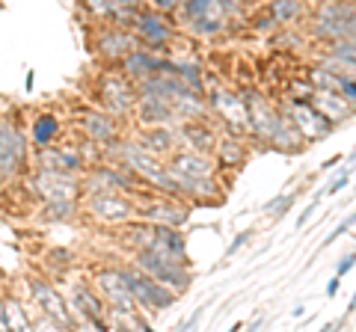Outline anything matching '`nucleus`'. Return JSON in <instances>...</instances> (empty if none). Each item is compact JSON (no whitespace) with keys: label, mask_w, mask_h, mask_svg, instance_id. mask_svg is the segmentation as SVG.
I'll list each match as a JSON object with an SVG mask.
<instances>
[{"label":"nucleus","mask_w":356,"mask_h":332,"mask_svg":"<svg viewBox=\"0 0 356 332\" xmlns=\"http://www.w3.org/2000/svg\"><path fill=\"white\" fill-rule=\"evenodd\" d=\"M339 288H341V276L336 273V276L330 279V285H327V297H336V294H339Z\"/></svg>","instance_id":"c9c22d12"},{"label":"nucleus","mask_w":356,"mask_h":332,"mask_svg":"<svg viewBox=\"0 0 356 332\" xmlns=\"http://www.w3.org/2000/svg\"><path fill=\"white\" fill-rule=\"evenodd\" d=\"M344 187H350V166H344V169L336 175V179H332L327 187H324V193L327 196H336V193H341Z\"/></svg>","instance_id":"c756f323"},{"label":"nucleus","mask_w":356,"mask_h":332,"mask_svg":"<svg viewBox=\"0 0 356 332\" xmlns=\"http://www.w3.org/2000/svg\"><path fill=\"white\" fill-rule=\"evenodd\" d=\"M69 308H72L74 326L77 324H89L95 329H110L107 326V303H104V297L98 294L95 285L74 282L72 285V297H69Z\"/></svg>","instance_id":"4468645a"},{"label":"nucleus","mask_w":356,"mask_h":332,"mask_svg":"<svg viewBox=\"0 0 356 332\" xmlns=\"http://www.w3.org/2000/svg\"><path fill=\"white\" fill-rule=\"evenodd\" d=\"M214 146H217V134H214V128H211V125H205V119L178 125V149L214 154Z\"/></svg>","instance_id":"412c9836"},{"label":"nucleus","mask_w":356,"mask_h":332,"mask_svg":"<svg viewBox=\"0 0 356 332\" xmlns=\"http://www.w3.org/2000/svg\"><path fill=\"white\" fill-rule=\"evenodd\" d=\"M131 264L143 273H149L152 279L163 282L166 288L181 297L187 288L193 282V270H191V261L184 258H175V256H166V252H152V249H140V252H131Z\"/></svg>","instance_id":"20e7f679"},{"label":"nucleus","mask_w":356,"mask_h":332,"mask_svg":"<svg viewBox=\"0 0 356 332\" xmlns=\"http://www.w3.org/2000/svg\"><path fill=\"white\" fill-rule=\"evenodd\" d=\"M306 98H309V101L315 104L324 116H330L332 122H336V125H341V122H348V119L356 113V107L348 101V98L339 95V92H332V90H318V86H312V83H309Z\"/></svg>","instance_id":"6ab92c4d"},{"label":"nucleus","mask_w":356,"mask_h":332,"mask_svg":"<svg viewBox=\"0 0 356 332\" xmlns=\"http://www.w3.org/2000/svg\"><path fill=\"white\" fill-rule=\"evenodd\" d=\"M134 36L140 39L143 48H149L154 53H166L172 45H175V36H178V24L166 15V13H158L152 6H143L137 18H134Z\"/></svg>","instance_id":"6e6552de"},{"label":"nucleus","mask_w":356,"mask_h":332,"mask_svg":"<svg viewBox=\"0 0 356 332\" xmlns=\"http://www.w3.org/2000/svg\"><path fill=\"white\" fill-rule=\"evenodd\" d=\"M92 48H95V53L104 63H116L119 65L131 51L140 48V39L134 36L131 27H122V24H113V21H104V24H98V30L92 33Z\"/></svg>","instance_id":"ddd939ff"},{"label":"nucleus","mask_w":356,"mask_h":332,"mask_svg":"<svg viewBox=\"0 0 356 332\" xmlns=\"http://www.w3.org/2000/svg\"><path fill=\"white\" fill-rule=\"evenodd\" d=\"M83 214L98 226H122L137 217L131 193H98V196H81Z\"/></svg>","instance_id":"9b49d317"},{"label":"nucleus","mask_w":356,"mask_h":332,"mask_svg":"<svg viewBox=\"0 0 356 332\" xmlns=\"http://www.w3.org/2000/svg\"><path fill=\"white\" fill-rule=\"evenodd\" d=\"M119 240L122 247H128L131 252L140 249H152V252H166L175 258H187V238L181 235V229L175 226H161V223H149V219H128L119 229Z\"/></svg>","instance_id":"f257e3e1"},{"label":"nucleus","mask_w":356,"mask_h":332,"mask_svg":"<svg viewBox=\"0 0 356 332\" xmlns=\"http://www.w3.org/2000/svg\"><path fill=\"white\" fill-rule=\"evenodd\" d=\"M315 208H318V202H315V199H312V202L303 208V211H300V217H297V229H303L306 223H309V219L312 217H315Z\"/></svg>","instance_id":"f704fd0d"},{"label":"nucleus","mask_w":356,"mask_h":332,"mask_svg":"<svg viewBox=\"0 0 356 332\" xmlns=\"http://www.w3.org/2000/svg\"><path fill=\"white\" fill-rule=\"evenodd\" d=\"M348 166H350V169H353V166H356V151L350 154V158H348Z\"/></svg>","instance_id":"ea45409f"},{"label":"nucleus","mask_w":356,"mask_h":332,"mask_svg":"<svg viewBox=\"0 0 356 332\" xmlns=\"http://www.w3.org/2000/svg\"><path fill=\"white\" fill-rule=\"evenodd\" d=\"M3 300H6V297H3V294H0V317H3Z\"/></svg>","instance_id":"a19ab883"},{"label":"nucleus","mask_w":356,"mask_h":332,"mask_svg":"<svg viewBox=\"0 0 356 332\" xmlns=\"http://www.w3.org/2000/svg\"><path fill=\"white\" fill-rule=\"evenodd\" d=\"M252 240V231H238V238L229 243V249H226V258H232V256H238V252L247 247V243Z\"/></svg>","instance_id":"473e14b6"},{"label":"nucleus","mask_w":356,"mask_h":332,"mask_svg":"<svg viewBox=\"0 0 356 332\" xmlns=\"http://www.w3.org/2000/svg\"><path fill=\"white\" fill-rule=\"evenodd\" d=\"M137 140L146 146L152 154H158V158H170V154L178 149V128L172 125H158V128H143Z\"/></svg>","instance_id":"b1692460"},{"label":"nucleus","mask_w":356,"mask_h":332,"mask_svg":"<svg viewBox=\"0 0 356 332\" xmlns=\"http://www.w3.org/2000/svg\"><path fill=\"white\" fill-rule=\"evenodd\" d=\"M0 329H33V312L30 303L21 300H3V317H0Z\"/></svg>","instance_id":"a878e982"},{"label":"nucleus","mask_w":356,"mask_h":332,"mask_svg":"<svg viewBox=\"0 0 356 332\" xmlns=\"http://www.w3.org/2000/svg\"><path fill=\"white\" fill-rule=\"evenodd\" d=\"M161 57L163 53H154V51H149V48H137V51H131L125 60L119 63V72L128 77V81H134V83H143L146 77H152L154 72H161Z\"/></svg>","instance_id":"4be33fe9"},{"label":"nucleus","mask_w":356,"mask_h":332,"mask_svg":"<svg viewBox=\"0 0 356 332\" xmlns=\"http://www.w3.org/2000/svg\"><path fill=\"white\" fill-rule=\"evenodd\" d=\"M122 273H125V282H128L131 294H134V303H137L140 312H146L149 317L161 315V312H166V308H172L178 303V294L172 291V288H166L163 282L152 279L149 273L137 270L134 264H122Z\"/></svg>","instance_id":"39448f33"},{"label":"nucleus","mask_w":356,"mask_h":332,"mask_svg":"<svg viewBox=\"0 0 356 332\" xmlns=\"http://www.w3.org/2000/svg\"><path fill=\"white\" fill-rule=\"evenodd\" d=\"M137 83L128 81L119 69L104 72L95 83V101L102 110L113 113L116 119H134V107H137Z\"/></svg>","instance_id":"423d86ee"},{"label":"nucleus","mask_w":356,"mask_h":332,"mask_svg":"<svg viewBox=\"0 0 356 332\" xmlns=\"http://www.w3.org/2000/svg\"><path fill=\"white\" fill-rule=\"evenodd\" d=\"M134 119H137L140 128H158V125H172L178 128V116L170 101H161V98L152 95H140L137 107H134Z\"/></svg>","instance_id":"a211bd4d"},{"label":"nucleus","mask_w":356,"mask_h":332,"mask_svg":"<svg viewBox=\"0 0 356 332\" xmlns=\"http://www.w3.org/2000/svg\"><path fill=\"white\" fill-rule=\"evenodd\" d=\"M356 312V291H353V297H350V303H348V308H344V315H341V320H344V324H348V320H350V315Z\"/></svg>","instance_id":"e433bc0d"},{"label":"nucleus","mask_w":356,"mask_h":332,"mask_svg":"<svg viewBox=\"0 0 356 332\" xmlns=\"http://www.w3.org/2000/svg\"><path fill=\"white\" fill-rule=\"evenodd\" d=\"M98 193H131L134 196L137 193V179L113 160L110 163L95 160L81 175V196H98Z\"/></svg>","instance_id":"9d476101"},{"label":"nucleus","mask_w":356,"mask_h":332,"mask_svg":"<svg viewBox=\"0 0 356 332\" xmlns=\"http://www.w3.org/2000/svg\"><path fill=\"white\" fill-rule=\"evenodd\" d=\"M208 113H214L222 125H226V131H235V134H243L247 137V98H243V92H232V90H222V86H217V90L208 92Z\"/></svg>","instance_id":"2eb2a0df"},{"label":"nucleus","mask_w":356,"mask_h":332,"mask_svg":"<svg viewBox=\"0 0 356 332\" xmlns=\"http://www.w3.org/2000/svg\"><path fill=\"white\" fill-rule=\"evenodd\" d=\"M27 294H30V306L36 308V315H33V326L74 329V317H72L69 300L60 294V288L54 285L51 279H44V276H30L27 279Z\"/></svg>","instance_id":"f03ea898"},{"label":"nucleus","mask_w":356,"mask_h":332,"mask_svg":"<svg viewBox=\"0 0 356 332\" xmlns=\"http://www.w3.org/2000/svg\"><path fill=\"white\" fill-rule=\"evenodd\" d=\"M336 92L339 95H344V98H348V101L356 107V77H339V86H336Z\"/></svg>","instance_id":"7c9ffc66"},{"label":"nucleus","mask_w":356,"mask_h":332,"mask_svg":"<svg viewBox=\"0 0 356 332\" xmlns=\"http://www.w3.org/2000/svg\"><path fill=\"white\" fill-rule=\"evenodd\" d=\"M92 285L98 288V294L104 297L107 308H137L131 288L125 282V273H122V264H107V267H98L95 276H92Z\"/></svg>","instance_id":"dca6fc26"},{"label":"nucleus","mask_w":356,"mask_h":332,"mask_svg":"<svg viewBox=\"0 0 356 332\" xmlns=\"http://www.w3.org/2000/svg\"><path fill=\"white\" fill-rule=\"evenodd\" d=\"M353 267H356V252H348V256H344V258L339 261L336 273H339V276H348V273H350Z\"/></svg>","instance_id":"72a5a7b5"},{"label":"nucleus","mask_w":356,"mask_h":332,"mask_svg":"<svg viewBox=\"0 0 356 332\" xmlns=\"http://www.w3.org/2000/svg\"><path fill=\"white\" fill-rule=\"evenodd\" d=\"M267 13L273 15L276 27H297L306 21V0H270Z\"/></svg>","instance_id":"393cba45"},{"label":"nucleus","mask_w":356,"mask_h":332,"mask_svg":"<svg viewBox=\"0 0 356 332\" xmlns=\"http://www.w3.org/2000/svg\"><path fill=\"white\" fill-rule=\"evenodd\" d=\"M30 146L33 149H48V146H57L63 142V122L57 113L51 110H42V113L33 116L30 122Z\"/></svg>","instance_id":"aec40b11"},{"label":"nucleus","mask_w":356,"mask_h":332,"mask_svg":"<svg viewBox=\"0 0 356 332\" xmlns=\"http://www.w3.org/2000/svg\"><path fill=\"white\" fill-rule=\"evenodd\" d=\"M306 315V306H294L291 308V317H303Z\"/></svg>","instance_id":"58836bf2"},{"label":"nucleus","mask_w":356,"mask_h":332,"mask_svg":"<svg viewBox=\"0 0 356 332\" xmlns=\"http://www.w3.org/2000/svg\"><path fill=\"white\" fill-rule=\"evenodd\" d=\"M300 193V190H297ZM297 193H282V196H276V199H270L261 211H264V217H270V219H282L288 211H291V205L297 202Z\"/></svg>","instance_id":"c85d7f7f"},{"label":"nucleus","mask_w":356,"mask_h":332,"mask_svg":"<svg viewBox=\"0 0 356 332\" xmlns=\"http://www.w3.org/2000/svg\"><path fill=\"white\" fill-rule=\"evenodd\" d=\"M113 0H83V13L95 21V24H104V21H113Z\"/></svg>","instance_id":"cd10ccee"},{"label":"nucleus","mask_w":356,"mask_h":332,"mask_svg":"<svg viewBox=\"0 0 356 332\" xmlns=\"http://www.w3.org/2000/svg\"><path fill=\"white\" fill-rule=\"evenodd\" d=\"M30 169V137L15 116H0V181H18Z\"/></svg>","instance_id":"7ed1b4c3"},{"label":"nucleus","mask_w":356,"mask_h":332,"mask_svg":"<svg viewBox=\"0 0 356 332\" xmlns=\"http://www.w3.org/2000/svg\"><path fill=\"white\" fill-rule=\"evenodd\" d=\"M282 113L291 119V125L300 131V134H303L306 142H324L332 134V131L339 128L336 122L321 113V110L312 104L306 95H291L282 104Z\"/></svg>","instance_id":"1a4fd4ad"},{"label":"nucleus","mask_w":356,"mask_h":332,"mask_svg":"<svg viewBox=\"0 0 356 332\" xmlns=\"http://www.w3.org/2000/svg\"><path fill=\"white\" fill-rule=\"evenodd\" d=\"M134 205H137V217L149 219V223L181 229L191 219V202L172 193H158V190H149L143 196L134 193Z\"/></svg>","instance_id":"0eeeda50"},{"label":"nucleus","mask_w":356,"mask_h":332,"mask_svg":"<svg viewBox=\"0 0 356 332\" xmlns=\"http://www.w3.org/2000/svg\"><path fill=\"white\" fill-rule=\"evenodd\" d=\"M353 193H356V184H353Z\"/></svg>","instance_id":"79ce46f5"},{"label":"nucleus","mask_w":356,"mask_h":332,"mask_svg":"<svg viewBox=\"0 0 356 332\" xmlns=\"http://www.w3.org/2000/svg\"><path fill=\"white\" fill-rule=\"evenodd\" d=\"M77 128H81V134L98 149H104L122 137V119L107 113V110H83V113L77 116Z\"/></svg>","instance_id":"f3484780"},{"label":"nucleus","mask_w":356,"mask_h":332,"mask_svg":"<svg viewBox=\"0 0 356 332\" xmlns=\"http://www.w3.org/2000/svg\"><path fill=\"white\" fill-rule=\"evenodd\" d=\"M81 211V199H57V202H42V219L51 223H69Z\"/></svg>","instance_id":"bb28decb"},{"label":"nucleus","mask_w":356,"mask_h":332,"mask_svg":"<svg viewBox=\"0 0 356 332\" xmlns=\"http://www.w3.org/2000/svg\"><path fill=\"white\" fill-rule=\"evenodd\" d=\"M181 3H184V0H146V6L158 9V13H166V15H175Z\"/></svg>","instance_id":"2f4dec72"},{"label":"nucleus","mask_w":356,"mask_h":332,"mask_svg":"<svg viewBox=\"0 0 356 332\" xmlns=\"http://www.w3.org/2000/svg\"><path fill=\"white\" fill-rule=\"evenodd\" d=\"M30 193L39 202H57V199H81V175L63 169H42L36 166L27 179Z\"/></svg>","instance_id":"f8f14e48"},{"label":"nucleus","mask_w":356,"mask_h":332,"mask_svg":"<svg viewBox=\"0 0 356 332\" xmlns=\"http://www.w3.org/2000/svg\"><path fill=\"white\" fill-rule=\"evenodd\" d=\"M247 154H250V146H247V137H243V134H235V131H229V134L217 137L214 160H217L220 166H229V169H241V166L247 163Z\"/></svg>","instance_id":"5701e85b"},{"label":"nucleus","mask_w":356,"mask_h":332,"mask_svg":"<svg viewBox=\"0 0 356 332\" xmlns=\"http://www.w3.org/2000/svg\"><path fill=\"white\" fill-rule=\"evenodd\" d=\"M339 160H341V154H336V158H330V160H324V163H321V169H324V172H327V169H332V166H336Z\"/></svg>","instance_id":"4c0bfd02"}]
</instances>
